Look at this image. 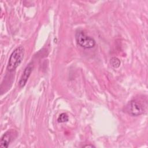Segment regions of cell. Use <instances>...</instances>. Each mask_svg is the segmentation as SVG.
<instances>
[{
  "mask_svg": "<svg viewBox=\"0 0 148 148\" xmlns=\"http://www.w3.org/2000/svg\"><path fill=\"white\" fill-rule=\"evenodd\" d=\"M24 56V49L23 46H18L10 56L7 70L9 72L14 71L22 62Z\"/></svg>",
  "mask_w": 148,
  "mask_h": 148,
  "instance_id": "cell-1",
  "label": "cell"
},
{
  "mask_svg": "<svg viewBox=\"0 0 148 148\" xmlns=\"http://www.w3.org/2000/svg\"><path fill=\"white\" fill-rule=\"evenodd\" d=\"M75 39L77 43L84 49H92L96 44L94 38L87 35L82 31H78L76 32Z\"/></svg>",
  "mask_w": 148,
  "mask_h": 148,
  "instance_id": "cell-2",
  "label": "cell"
},
{
  "mask_svg": "<svg viewBox=\"0 0 148 148\" xmlns=\"http://www.w3.org/2000/svg\"><path fill=\"white\" fill-rule=\"evenodd\" d=\"M126 112L132 116H138L144 113L143 105L137 100L130 101L125 106Z\"/></svg>",
  "mask_w": 148,
  "mask_h": 148,
  "instance_id": "cell-3",
  "label": "cell"
},
{
  "mask_svg": "<svg viewBox=\"0 0 148 148\" xmlns=\"http://www.w3.org/2000/svg\"><path fill=\"white\" fill-rule=\"evenodd\" d=\"M16 131L12 129L5 132L1 138L0 147L2 148H7L16 136Z\"/></svg>",
  "mask_w": 148,
  "mask_h": 148,
  "instance_id": "cell-4",
  "label": "cell"
},
{
  "mask_svg": "<svg viewBox=\"0 0 148 148\" xmlns=\"http://www.w3.org/2000/svg\"><path fill=\"white\" fill-rule=\"evenodd\" d=\"M33 62H31L28 64V65L25 67L24 70V72L20 77V79L18 82V84L20 87H23L27 83L28 79L33 70Z\"/></svg>",
  "mask_w": 148,
  "mask_h": 148,
  "instance_id": "cell-5",
  "label": "cell"
},
{
  "mask_svg": "<svg viewBox=\"0 0 148 148\" xmlns=\"http://www.w3.org/2000/svg\"><path fill=\"white\" fill-rule=\"evenodd\" d=\"M110 64L114 68H117L120 66L121 62L120 61V60L117 58V57H112L110 59Z\"/></svg>",
  "mask_w": 148,
  "mask_h": 148,
  "instance_id": "cell-6",
  "label": "cell"
},
{
  "mask_svg": "<svg viewBox=\"0 0 148 148\" xmlns=\"http://www.w3.org/2000/svg\"><path fill=\"white\" fill-rule=\"evenodd\" d=\"M68 121V116L65 113H62L60 114L57 119V121L58 123H65Z\"/></svg>",
  "mask_w": 148,
  "mask_h": 148,
  "instance_id": "cell-7",
  "label": "cell"
},
{
  "mask_svg": "<svg viewBox=\"0 0 148 148\" xmlns=\"http://www.w3.org/2000/svg\"><path fill=\"white\" fill-rule=\"evenodd\" d=\"M84 147H94L95 146H94L93 145H86V146H84Z\"/></svg>",
  "mask_w": 148,
  "mask_h": 148,
  "instance_id": "cell-8",
  "label": "cell"
}]
</instances>
